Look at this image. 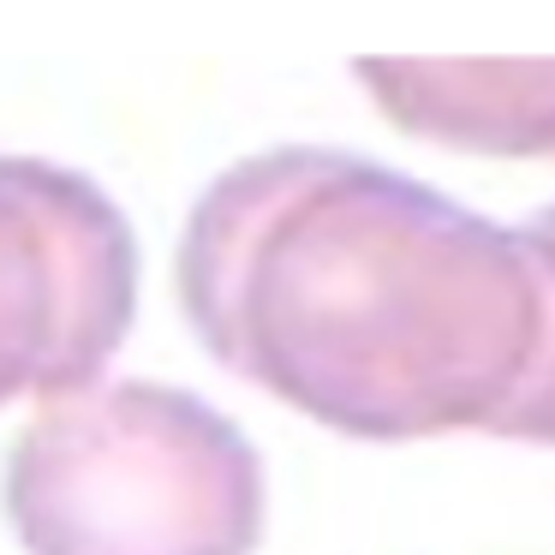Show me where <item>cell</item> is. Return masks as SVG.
Instances as JSON below:
<instances>
[{"instance_id": "6da1fadb", "label": "cell", "mask_w": 555, "mask_h": 555, "mask_svg": "<svg viewBox=\"0 0 555 555\" xmlns=\"http://www.w3.org/2000/svg\"><path fill=\"white\" fill-rule=\"evenodd\" d=\"M180 305L221 371L364 442L495 436L543 340L526 233L323 144L209 180L180 233Z\"/></svg>"}, {"instance_id": "7a4b0ae2", "label": "cell", "mask_w": 555, "mask_h": 555, "mask_svg": "<svg viewBox=\"0 0 555 555\" xmlns=\"http://www.w3.org/2000/svg\"><path fill=\"white\" fill-rule=\"evenodd\" d=\"M7 519L30 555H257L263 460L185 388L90 383L18 430Z\"/></svg>"}, {"instance_id": "3957f363", "label": "cell", "mask_w": 555, "mask_h": 555, "mask_svg": "<svg viewBox=\"0 0 555 555\" xmlns=\"http://www.w3.org/2000/svg\"><path fill=\"white\" fill-rule=\"evenodd\" d=\"M138 311V240L96 180L0 156V406L102 376Z\"/></svg>"}, {"instance_id": "277c9868", "label": "cell", "mask_w": 555, "mask_h": 555, "mask_svg": "<svg viewBox=\"0 0 555 555\" xmlns=\"http://www.w3.org/2000/svg\"><path fill=\"white\" fill-rule=\"evenodd\" d=\"M406 138L478 156H555V61H352Z\"/></svg>"}, {"instance_id": "5b68a950", "label": "cell", "mask_w": 555, "mask_h": 555, "mask_svg": "<svg viewBox=\"0 0 555 555\" xmlns=\"http://www.w3.org/2000/svg\"><path fill=\"white\" fill-rule=\"evenodd\" d=\"M519 233H526V251H531L538 281H543V340H538V359H531L526 388H519V400L507 406V418H502L495 436L555 448V204L543 209V216H531Z\"/></svg>"}]
</instances>
